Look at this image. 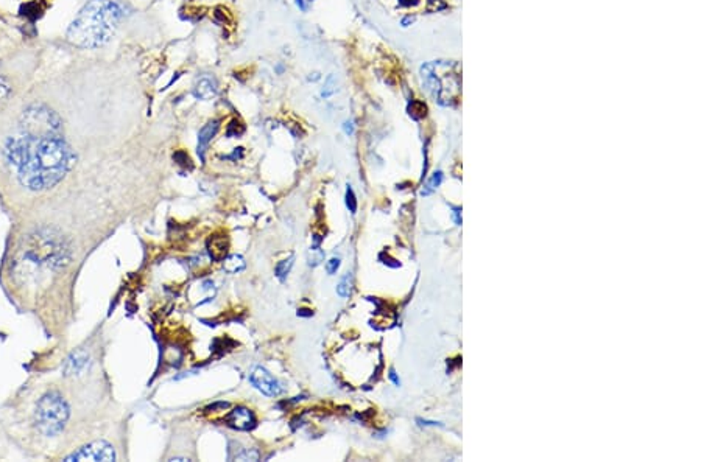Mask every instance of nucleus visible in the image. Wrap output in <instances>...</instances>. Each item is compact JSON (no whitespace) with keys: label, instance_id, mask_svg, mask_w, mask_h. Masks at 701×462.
<instances>
[{"label":"nucleus","instance_id":"nucleus-1","mask_svg":"<svg viewBox=\"0 0 701 462\" xmlns=\"http://www.w3.org/2000/svg\"><path fill=\"white\" fill-rule=\"evenodd\" d=\"M4 153L21 184L33 192L58 184L75 159L61 136L33 137L21 133L6 140Z\"/></svg>","mask_w":701,"mask_h":462},{"label":"nucleus","instance_id":"nucleus-2","mask_svg":"<svg viewBox=\"0 0 701 462\" xmlns=\"http://www.w3.org/2000/svg\"><path fill=\"white\" fill-rule=\"evenodd\" d=\"M122 18L119 5L111 0H89L68 30L69 43L81 48H97L112 38Z\"/></svg>","mask_w":701,"mask_h":462},{"label":"nucleus","instance_id":"nucleus-3","mask_svg":"<svg viewBox=\"0 0 701 462\" xmlns=\"http://www.w3.org/2000/svg\"><path fill=\"white\" fill-rule=\"evenodd\" d=\"M422 86L442 106H452L461 92V68L456 61H432L421 68Z\"/></svg>","mask_w":701,"mask_h":462},{"label":"nucleus","instance_id":"nucleus-4","mask_svg":"<svg viewBox=\"0 0 701 462\" xmlns=\"http://www.w3.org/2000/svg\"><path fill=\"white\" fill-rule=\"evenodd\" d=\"M69 419V407L58 392H48L36 407V426L47 437L60 434Z\"/></svg>","mask_w":701,"mask_h":462},{"label":"nucleus","instance_id":"nucleus-5","mask_svg":"<svg viewBox=\"0 0 701 462\" xmlns=\"http://www.w3.org/2000/svg\"><path fill=\"white\" fill-rule=\"evenodd\" d=\"M27 254L36 263H48V265H63L69 259V249L60 235L52 230H39L28 238Z\"/></svg>","mask_w":701,"mask_h":462},{"label":"nucleus","instance_id":"nucleus-6","mask_svg":"<svg viewBox=\"0 0 701 462\" xmlns=\"http://www.w3.org/2000/svg\"><path fill=\"white\" fill-rule=\"evenodd\" d=\"M63 122L60 115L43 104L30 106L22 114V133L33 137L61 136Z\"/></svg>","mask_w":701,"mask_h":462},{"label":"nucleus","instance_id":"nucleus-7","mask_svg":"<svg viewBox=\"0 0 701 462\" xmlns=\"http://www.w3.org/2000/svg\"><path fill=\"white\" fill-rule=\"evenodd\" d=\"M66 461H116V451H114L112 445L105 441H95L92 444H87L85 447H81L78 451L72 453L70 456L66 458Z\"/></svg>","mask_w":701,"mask_h":462},{"label":"nucleus","instance_id":"nucleus-8","mask_svg":"<svg viewBox=\"0 0 701 462\" xmlns=\"http://www.w3.org/2000/svg\"><path fill=\"white\" fill-rule=\"evenodd\" d=\"M248 380L252 386L256 387L257 391L268 395V397H276V395H279L284 392L282 385L276 380V378L270 372H268L267 369L260 367V366L251 370L250 375H248Z\"/></svg>","mask_w":701,"mask_h":462},{"label":"nucleus","instance_id":"nucleus-9","mask_svg":"<svg viewBox=\"0 0 701 462\" xmlns=\"http://www.w3.org/2000/svg\"><path fill=\"white\" fill-rule=\"evenodd\" d=\"M225 422L234 428V430L250 431L256 426V416L252 414L251 409L245 407H237L225 417Z\"/></svg>","mask_w":701,"mask_h":462},{"label":"nucleus","instance_id":"nucleus-10","mask_svg":"<svg viewBox=\"0 0 701 462\" xmlns=\"http://www.w3.org/2000/svg\"><path fill=\"white\" fill-rule=\"evenodd\" d=\"M89 365V355L86 352H73L70 357L64 361L63 366V374L66 377H73L80 375Z\"/></svg>","mask_w":701,"mask_h":462},{"label":"nucleus","instance_id":"nucleus-11","mask_svg":"<svg viewBox=\"0 0 701 462\" xmlns=\"http://www.w3.org/2000/svg\"><path fill=\"white\" fill-rule=\"evenodd\" d=\"M218 92V85L214 77H200L195 81L193 86V97L198 98V100H210L214 98Z\"/></svg>","mask_w":701,"mask_h":462},{"label":"nucleus","instance_id":"nucleus-12","mask_svg":"<svg viewBox=\"0 0 701 462\" xmlns=\"http://www.w3.org/2000/svg\"><path fill=\"white\" fill-rule=\"evenodd\" d=\"M218 128H220V120H212L208 123V125H205L200 129V133H198V154H200L201 161H205L206 148L209 146L210 140L214 139L215 134L218 133Z\"/></svg>","mask_w":701,"mask_h":462},{"label":"nucleus","instance_id":"nucleus-13","mask_svg":"<svg viewBox=\"0 0 701 462\" xmlns=\"http://www.w3.org/2000/svg\"><path fill=\"white\" fill-rule=\"evenodd\" d=\"M208 251L212 260L220 262L225 259V255L228 252V240L226 237H212L210 242L208 245Z\"/></svg>","mask_w":701,"mask_h":462},{"label":"nucleus","instance_id":"nucleus-14","mask_svg":"<svg viewBox=\"0 0 701 462\" xmlns=\"http://www.w3.org/2000/svg\"><path fill=\"white\" fill-rule=\"evenodd\" d=\"M223 268L226 272H230V274H237V272L243 271L247 267V263L245 260H243L242 255H237V254H234V255H230L228 259H223Z\"/></svg>","mask_w":701,"mask_h":462},{"label":"nucleus","instance_id":"nucleus-15","mask_svg":"<svg viewBox=\"0 0 701 462\" xmlns=\"http://www.w3.org/2000/svg\"><path fill=\"white\" fill-rule=\"evenodd\" d=\"M350 291H353V276L346 274L343 279H341V282L338 284L337 293L341 296V298H349Z\"/></svg>","mask_w":701,"mask_h":462},{"label":"nucleus","instance_id":"nucleus-16","mask_svg":"<svg viewBox=\"0 0 701 462\" xmlns=\"http://www.w3.org/2000/svg\"><path fill=\"white\" fill-rule=\"evenodd\" d=\"M293 260H295V257L291 255V257H289L287 260H282L278 263V267H276V276H278L281 280L289 276V272L293 267Z\"/></svg>","mask_w":701,"mask_h":462},{"label":"nucleus","instance_id":"nucleus-17","mask_svg":"<svg viewBox=\"0 0 701 462\" xmlns=\"http://www.w3.org/2000/svg\"><path fill=\"white\" fill-rule=\"evenodd\" d=\"M409 111H410V115H412L413 119L419 120V119H422V117H426V114H427V106L424 104L422 102H413V103H412V106L409 108Z\"/></svg>","mask_w":701,"mask_h":462},{"label":"nucleus","instance_id":"nucleus-18","mask_svg":"<svg viewBox=\"0 0 701 462\" xmlns=\"http://www.w3.org/2000/svg\"><path fill=\"white\" fill-rule=\"evenodd\" d=\"M443 183V173L442 171H438L435 173L434 176H432V179L429 181V184H427V188L426 190H422V195H429L435 190V188L439 187V184Z\"/></svg>","mask_w":701,"mask_h":462},{"label":"nucleus","instance_id":"nucleus-19","mask_svg":"<svg viewBox=\"0 0 701 462\" xmlns=\"http://www.w3.org/2000/svg\"><path fill=\"white\" fill-rule=\"evenodd\" d=\"M243 133H245V127H243L240 122L234 120V122H231V125L228 127L226 136H228V137H239V136H242Z\"/></svg>","mask_w":701,"mask_h":462},{"label":"nucleus","instance_id":"nucleus-20","mask_svg":"<svg viewBox=\"0 0 701 462\" xmlns=\"http://www.w3.org/2000/svg\"><path fill=\"white\" fill-rule=\"evenodd\" d=\"M311 254H312V257H309V265H311V267L320 265V263L324 259V252L320 249V247H318V245H315L314 247H311Z\"/></svg>","mask_w":701,"mask_h":462},{"label":"nucleus","instance_id":"nucleus-21","mask_svg":"<svg viewBox=\"0 0 701 462\" xmlns=\"http://www.w3.org/2000/svg\"><path fill=\"white\" fill-rule=\"evenodd\" d=\"M336 92H337V81H336V78H333V77L331 75V77L328 78V81H326V85H324V89H323L321 95H323L324 98H328V97L333 95Z\"/></svg>","mask_w":701,"mask_h":462},{"label":"nucleus","instance_id":"nucleus-22","mask_svg":"<svg viewBox=\"0 0 701 462\" xmlns=\"http://www.w3.org/2000/svg\"><path fill=\"white\" fill-rule=\"evenodd\" d=\"M346 205H348V209L350 213L357 212V200H355L354 190L350 187H348V190H346Z\"/></svg>","mask_w":701,"mask_h":462},{"label":"nucleus","instance_id":"nucleus-23","mask_svg":"<svg viewBox=\"0 0 701 462\" xmlns=\"http://www.w3.org/2000/svg\"><path fill=\"white\" fill-rule=\"evenodd\" d=\"M237 461H259V451L256 450H245L242 455L235 456Z\"/></svg>","mask_w":701,"mask_h":462},{"label":"nucleus","instance_id":"nucleus-24","mask_svg":"<svg viewBox=\"0 0 701 462\" xmlns=\"http://www.w3.org/2000/svg\"><path fill=\"white\" fill-rule=\"evenodd\" d=\"M340 268V259L338 257H333L328 262V265H326V271L329 272V274H336V272L338 271Z\"/></svg>","mask_w":701,"mask_h":462},{"label":"nucleus","instance_id":"nucleus-25","mask_svg":"<svg viewBox=\"0 0 701 462\" xmlns=\"http://www.w3.org/2000/svg\"><path fill=\"white\" fill-rule=\"evenodd\" d=\"M8 94H10V85L0 77V102H4L5 98L8 97Z\"/></svg>","mask_w":701,"mask_h":462},{"label":"nucleus","instance_id":"nucleus-26","mask_svg":"<svg viewBox=\"0 0 701 462\" xmlns=\"http://www.w3.org/2000/svg\"><path fill=\"white\" fill-rule=\"evenodd\" d=\"M312 0H296V5L301 11H307L309 5H311Z\"/></svg>","mask_w":701,"mask_h":462},{"label":"nucleus","instance_id":"nucleus-27","mask_svg":"<svg viewBox=\"0 0 701 462\" xmlns=\"http://www.w3.org/2000/svg\"><path fill=\"white\" fill-rule=\"evenodd\" d=\"M418 422H419V425H424V426H437V425L442 426V424H438V422H432V420H422V419H418Z\"/></svg>","mask_w":701,"mask_h":462},{"label":"nucleus","instance_id":"nucleus-28","mask_svg":"<svg viewBox=\"0 0 701 462\" xmlns=\"http://www.w3.org/2000/svg\"><path fill=\"white\" fill-rule=\"evenodd\" d=\"M419 2V0H399V5L401 6H412V5H417Z\"/></svg>","mask_w":701,"mask_h":462},{"label":"nucleus","instance_id":"nucleus-29","mask_svg":"<svg viewBox=\"0 0 701 462\" xmlns=\"http://www.w3.org/2000/svg\"><path fill=\"white\" fill-rule=\"evenodd\" d=\"M345 131H346V134H353L354 133V125H353V122H346L345 123Z\"/></svg>","mask_w":701,"mask_h":462},{"label":"nucleus","instance_id":"nucleus-30","mask_svg":"<svg viewBox=\"0 0 701 462\" xmlns=\"http://www.w3.org/2000/svg\"><path fill=\"white\" fill-rule=\"evenodd\" d=\"M390 378H391V380H393V383H395L396 386H399V385H401V382H399V378L396 377V372H395V370H393V369H391V370H390Z\"/></svg>","mask_w":701,"mask_h":462},{"label":"nucleus","instance_id":"nucleus-31","mask_svg":"<svg viewBox=\"0 0 701 462\" xmlns=\"http://www.w3.org/2000/svg\"><path fill=\"white\" fill-rule=\"evenodd\" d=\"M413 21H414V19L412 18V16H407V18H404V19H402V26H404V27H409V23H413Z\"/></svg>","mask_w":701,"mask_h":462},{"label":"nucleus","instance_id":"nucleus-32","mask_svg":"<svg viewBox=\"0 0 701 462\" xmlns=\"http://www.w3.org/2000/svg\"><path fill=\"white\" fill-rule=\"evenodd\" d=\"M307 80H309V81H316V80H320V73H316V72H315V73H311V77H309Z\"/></svg>","mask_w":701,"mask_h":462}]
</instances>
